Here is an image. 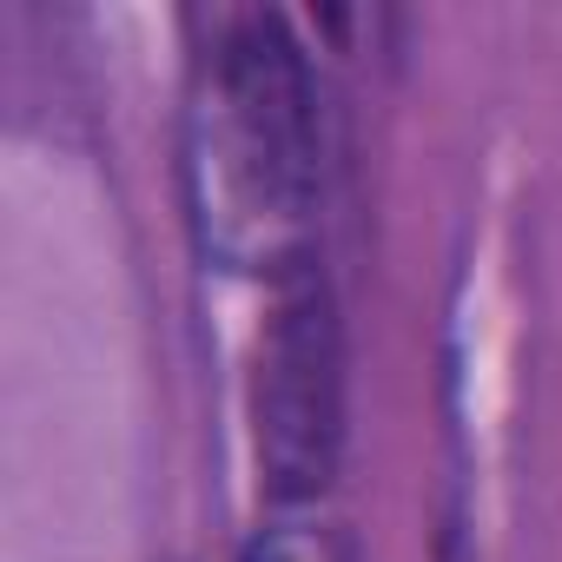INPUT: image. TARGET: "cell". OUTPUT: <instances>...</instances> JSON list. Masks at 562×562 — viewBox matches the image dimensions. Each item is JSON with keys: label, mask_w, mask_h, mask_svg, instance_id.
Here are the masks:
<instances>
[{"label": "cell", "mask_w": 562, "mask_h": 562, "mask_svg": "<svg viewBox=\"0 0 562 562\" xmlns=\"http://www.w3.org/2000/svg\"><path fill=\"white\" fill-rule=\"evenodd\" d=\"M186 212L199 251L245 278L312 271L318 106L312 67L278 14H232L186 93Z\"/></svg>", "instance_id": "1"}, {"label": "cell", "mask_w": 562, "mask_h": 562, "mask_svg": "<svg viewBox=\"0 0 562 562\" xmlns=\"http://www.w3.org/2000/svg\"><path fill=\"white\" fill-rule=\"evenodd\" d=\"M258 463L285 496L325 490L338 463V325L312 271L285 285L258 345Z\"/></svg>", "instance_id": "2"}, {"label": "cell", "mask_w": 562, "mask_h": 562, "mask_svg": "<svg viewBox=\"0 0 562 562\" xmlns=\"http://www.w3.org/2000/svg\"><path fill=\"white\" fill-rule=\"evenodd\" d=\"M238 562H351V549L318 522H271L245 542Z\"/></svg>", "instance_id": "3"}]
</instances>
